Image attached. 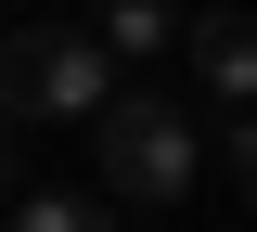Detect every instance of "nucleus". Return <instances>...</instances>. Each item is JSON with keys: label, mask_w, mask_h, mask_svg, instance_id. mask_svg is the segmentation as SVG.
Returning a JSON list of instances; mask_svg holds the SVG:
<instances>
[{"label": "nucleus", "mask_w": 257, "mask_h": 232, "mask_svg": "<svg viewBox=\"0 0 257 232\" xmlns=\"http://www.w3.org/2000/svg\"><path fill=\"white\" fill-rule=\"evenodd\" d=\"M90 142H103V194H116V206H180L193 168H206V142H193V116L167 91H116L90 116Z\"/></svg>", "instance_id": "1"}, {"label": "nucleus", "mask_w": 257, "mask_h": 232, "mask_svg": "<svg viewBox=\"0 0 257 232\" xmlns=\"http://www.w3.org/2000/svg\"><path fill=\"white\" fill-rule=\"evenodd\" d=\"M193 78H206V91L219 103H257V13H193Z\"/></svg>", "instance_id": "3"}, {"label": "nucleus", "mask_w": 257, "mask_h": 232, "mask_svg": "<svg viewBox=\"0 0 257 232\" xmlns=\"http://www.w3.org/2000/svg\"><path fill=\"white\" fill-rule=\"evenodd\" d=\"M116 39L103 26H13L0 39V103L13 116H103L116 103Z\"/></svg>", "instance_id": "2"}, {"label": "nucleus", "mask_w": 257, "mask_h": 232, "mask_svg": "<svg viewBox=\"0 0 257 232\" xmlns=\"http://www.w3.org/2000/svg\"><path fill=\"white\" fill-rule=\"evenodd\" d=\"M90 26L116 39V52H180V39H193L180 0H90Z\"/></svg>", "instance_id": "4"}, {"label": "nucleus", "mask_w": 257, "mask_h": 232, "mask_svg": "<svg viewBox=\"0 0 257 232\" xmlns=\"http://www.w3.org/2000/svg\"><path fill=\"white\" fill-rule=\"evenodd\" d=\"M0 232H116V206H103V194H13Z\"/></svg>", "instance_id": "5"}, {"label": "nucleus", "mask_w": 257, "mask_h": 232, "mask_svg": "<svg viewBox=\"0 0 257 232\" xmlns=\"http://www.w3.org/2000/svg\"><path fill=\"white\" fill-rule=\"evenodd\" d=\"M231 168H244V194H257V103L231 116Z\"/></svg>", "instance_id": "6"}]
</instances>
